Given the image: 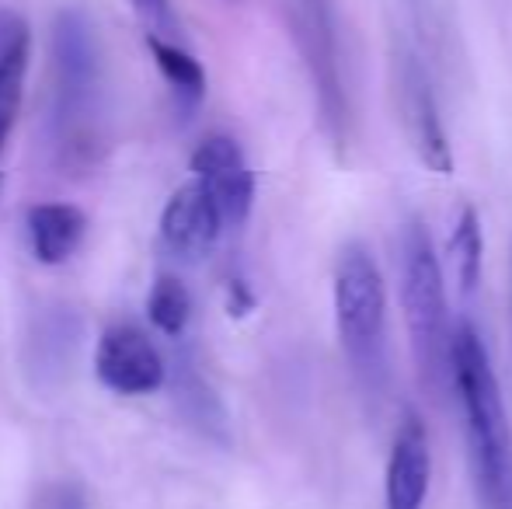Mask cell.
I'll list each match as a JSON object with an SVG mask.
<instances>
[{"instance_id":"obj_1","label":"cell","mask_w":512,"mask_h":509,"mask_svg":"<svg viewBox=\"0 0 512 509\" xmlns=\"http://www.w3.org/2000/svg\"><path fill=\"white\" fill-rule=\"evenodd\" d=\"M453 398L464 415L478 509H512V429L499 377L471 321L453 325Z\"/></svg>"},{"instance_id":"obj_2","label":"cell","mask_w":512,"mask_h":509,"mask_svg":"<svg viewBox=\"0 0 512 509\" xmlns=\"http://www.w3.org/2000/svg\"><path fill=\"white\" fill-rule=\"evenodd\" d=\"M401 304L418 381L432 401H443L453 394V328L443 265L422 220H408L401 234Z\"/></svg>"},{"instance_id":"obj_3","label":"cell","mask_w":512,"mask_h":509,"mask_svg":"<svg viewBox=\"0 0 512 509\" xmlns=\"http://www.w3.org/2000/svg\"><path fill=\"white\" fill-rule=\"evenodd\" d=\"M335 328L363 394H384L387 381V283L363 245H345L335 265Z\"/></svg>"},{"instance_id":"obj_4","label":"cell","mask_w":512,"mask_h":509,"mask_svg":"<svg viewBox=\"0 0 512 509\" xmlns=\"http://www.w3.org/2000/svg\"><path fill=\"white\" fill-rule=\"evenodd\" d=\"M290 28L304 67L314 84L317 112L328 140L338 150L349 143V95L342 77V53H338V25L331 0H290Z\"/></svg>"},{"instance_id":"obj_5","label":"cell","mask_w":512,"mask_h":509,"mask_svg":"<svg viewBox=\"0 0 512 509\" xmlns=\"http://www.w3.org/2000/svg\"><path fill=\"white\" fill-rule=\"evenodd\" d=\"M56 56V102H60V119L77 126L88 119V105L98 88V53L91 28L84 25L81 14H63L56 21L53 35Z\"/></svg>"},{"instance_id":"obj_6","label":"cell","mask_w":512,"mask_h":509,"mask_svg":"<svg viewBox=\"0 0 512 509\" xmlns=\"http://www.w3.org/2000/svg\"><path fill=\"white\" fill-rule=\"evenodd\" d=\"M192 171L220 206L223 224L241 227L255 206V175L230 136H206L192 154Z\"/></svg>"},{"instance_id":"obj_7","label":"cell","mask_w":512,"mask_h":509,"mask_svg":"<svg viewBox=\"0 0 512 509\" xmlns=\"http://www.w3.org/2000/svg\"><path fill=\"white\" fill-rule=\"evenodd\" d=\"M95 374L115 394H150L164 384V360L133 325H112L98 339Z\"/></svg>"},{"instance_id":"obj_8","label":"cell","mask_w":512,"mask_h":509,"mask_svg":"<svg viewBox=\"0 0 512 509\" xmlns=\"http://www.w3.org/2000/svg\"><path fill=\"white\" fill-rule=\"evenodd\" d=\"M401 112H405V126L408 136L415 143L418 157L429 171L436 175H450L453 171V154H450V143H446V129L443 119H439V105L436 95H432V84L429 74L422 70V63L415 56H408L401 63Z\"/></svg>"},{"instance_id":"obj_9","label":"cell","mask_w":512,"mask_h":509,"mask_svg":"<svg viewBox=\"0 0 512 509\" xmlns=\"http://www.w3.org/2000/svg\"><path fill=\"white\" fill-rule=\"evenodd\" d=\"M223 227L227 224H223L220 206L213 203V196L203 189L199 178L175 189V196L168 199V206L161 213L164 245L182 258H203L213 252Z\"/></svg>"},{"instance_id":"obj_10","label":"cell","mask_w":512,"mask_h":509,"mask_svg":"<svg viewBox=\"0 0 512 509\" xmlns=\"http://www.w3.org/2000/svg\"><path fill=\"white\" fill-rule=\"evenodd\" d=\"M432 482V450L429 433L415 412H405L394 436L391 457H387L384 499L387 509H422L429 499Z\"/></svg>"},{"instance_id":"obj_11","label":"cell","mask_w":512,"mask_h":509,"mask_svg":"<svg viewBox=\"0 0 512 509\" xmlns=\"http://www.w3.org/2000/svg\"><path fill=\"white\" fill-rule=\"evenodd\" d=\"M88 217L70 203H39L28 210V241L42 265H63L81 248Z\"/></svg>"},{"instance_id":"obj_12","label":"cell","mask_w":512,"mask_h":509,"mask_svg":"<svg viewBox=\"0 0 512 509\" xmlns=\"http://www.w3.org/2000/svg\"><path fill=\"white\" fill-rule=\"evenodd\" d=\"M28 25L18 14H0V157H4L7 136L18 119L21 91H25V70H28Z\"/></svg>"},{"instance_id":"obj_13","label":"cell","mask_w":512,"mask_h":509,"mask_svg":"<svg viewBox=\"0 0 512 509\" xmlns=\"http://www.w3.org/2000/svg\"><path fill=\"white\" fill-rule=\"evenodd\" d=\"M147 49H150V56H154V67L161 70V77L171 84V91H175L178 102L189 105V109L203 102L206 70L196 56L185 53V49H178V46H171V42L157 39V35H150L147 39Z\"/></svg>"},{"instance_id":"obj_14","label":"cell","mask_w":512,"mask_h":509,"mask_svg":"<svg viewBox=\"0 0 512 509\" xmlns=\"http://www.w3.org/2000/svg\"><path fill=\"white\" fill-rule=\"evenodd\" d=\"M453 269H457V283L464 293H471L481 279V258H485V238H481V217L474 206L460 210V220L453 227L450 238Z\"/></svg>"},{"instance_id":"obj_15","label":"cell","mask_w":512,"mask_h":509,"mask_svg":"<svg viewBox=\"0 0 512 509\" xmlns=\"http://www.w3.org/2000/svg\"><path fill=\"white\" fill-rule=\"evenodd\" d=\"M189 311H192V300L189 290L182 286V279L157 276V283L150 286V297H147V314L157 332L171 335V339L182 335L185 325H189Z\"/></svg>"},{"instance_id":"obj_16","label":"cell","mask_w":512,"mask_h":509,"mask_svg":"<svg viewBox=\"0 0 512 509\" xmlns=\"http://www.w3.org/2000/svg\"><path fill=\"white\" fill-rule=\"evenodd\" d=\"M39 509H84V506H81V496H77L74 489H53Z\"/></svg>"},{"instance_id":"obj_17","label":"cell","mask_w":512,"mask_h":509,"mask_svg":"<svg viewBox=\"0 0 512 509\" xmlns=\"http://www.w3.org/2000/svg\"><path fill=\"white\" fill-rule=\"evenodd\" d=\"M129 4H133V11L147 21H161L164 14H168V0H129Z\"/></svg>"},{"instance_id":"obj_18","label":"cell","mask_w":512,"mask_h":509,"mask_svg":"<svg viewBox=\"0 0 512 509\" xmlns=\"http://www.w3.org/2000/svg\"><path fill=\"white\" fill-rule=\"evenodd\" d=\"M0 182H4V178H0Z\"/></svg>"}]
</instances>
